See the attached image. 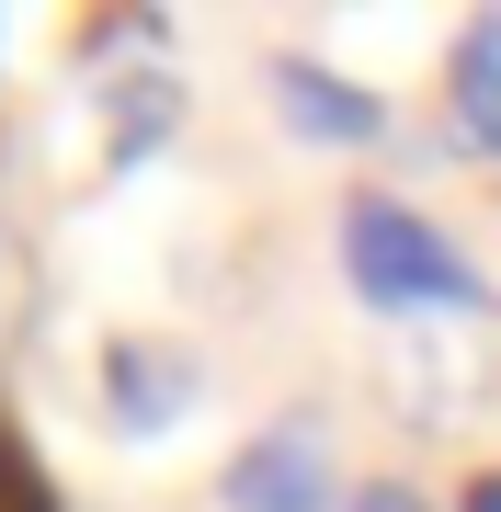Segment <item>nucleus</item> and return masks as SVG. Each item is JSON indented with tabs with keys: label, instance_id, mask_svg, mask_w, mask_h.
I'll return each mask as SVG.
<instances>
[{
	"label": "nucleus",
	"instance_id": "nucleus-1",
	"mask_svg": "<svg viewBox=\"0 0 501 512\" xmlns=\"http://www.w3.org/2000/svg\"><path fill=\"white\" fill-rule=\"evenodd\" d=\"M342 262L376 308H479V274H467L456 239H433L399 194H353L342 205Z\"/></svg>",
	"mask_w": 501,
	"mask_h": 512
},
{
	"label": "nucleus",
	"instance_id": "nucleus-2",
	"mask_svg": "<svg viewBox=\"0 0 501 512\" xmlns=\"http://www.w3.org/2000/svg\"><path fill=\"white\" fill-rule=\"evenodd\" d=\"M217 501H228V512H342L353 490L331 478L319 421H274V433H251L240 456L217 467Z\"/></svg>",
	"mask_w": 501,
	"mask_h": 512
},
{
	"label": "nucleus",
	"instance_id": "nucleus-3",
	"mask_svg": "<svg viewBox=\"0 0 501 512\" xmlns=\"http://www.w3.org/2000/svg\"><path fill=\"white\" fill-rule=\"evenodd\" d=\"M194 353L183 342H149V330H126V342H103V376H92V410L114 421L126 444H160L171 421L194 410Z\"/></svg>",
	"mask_w": 501,
	"mask_h": 512
},
{
	"label": "nucleus",
	"instance_id": "nucleus-4",
	"mask_svg": "<svg viewBox=\"0 0 501 512\" xmlns=\"http://www.w3.org/2000/svg\"><path fill=\"white\" fill-rule=\"evenodd\" d=\"M274 103H285V126L319 137V148H376L388 137V103H376L365 80H342L331 57H274Z\"/></svg>",
	"mask_w": 501,
	"mask_h": 512
},
{
	"label": "nucleus",
	"instance_id": "nucleus-5",
	"mask_svg": "<svg viewBox=\"0 0 501 512\" xmlns=\"http://www.w3.org/2000/svg\"><path fill=\"white\" fill-rule=\"evenodd\" d=\"M92 126H103V171H137L149 148L183 137V80H171V69H126V80H103Z\"/></svg>",
	"mask_w": 501,
	"mask_h": 512
},
{
	"label": "nucleus",
	"instance_id": "nucleus-6",
	"mask_svg": "<svg viewBox=\"0 0 501 512\" xmlns=\"http://www.w3.org/2000/svg\"><path fill=\"white\" fill-rule=\"evenodd\" d=\"M388 376H399V410L410 421H456L467 399H479V353L445 342V330H399V342H388Z\"/></svg>",
	"mask_w": 501,
	"mask_h": 512
},
{
	"label": "nucleus",
	"instance_id": "nucleus-7",
	"mask_svg": "<svg viewBox=\"0 0 501 512\" xmlns=\"http://www.w3.org/2000/svg\"><path fill=\"white\" fill-rule=\"evenodd\" d=\"M445 92H456V137L479 148V160H501V23H479V35L456 46Z\"/></svg>",
	"mask_w": 501,
	"mask_h": 512
},
{
	"label": "nucleus",
	"instance_id": "nucleus-8",
	"mask_svg": "<svg viewBox=\"0 0 501 512\" xmlns=\"http://www.w3.org/2000/svg\"><path fill=\"white\" fill-rule=\"evenodd\" d=\"M23 319H35V262L23 239H0V342H23Z\"/></svg>",
	"mask_w": 501,
	"mask_h": 512
},
{
	"label": "nucleus",
	"instance_id": "nucleus-9",
	"mask_svg": "<svg viewBox=\"0 0 501 512\" xmlns=\"http://www.w3.org/2000/svg\"><path fill=\"white\" fill-rule=\"evenodd\" d=\"M342 512H433V490H410V478H365Z\"/></svg>",
	"mask_w": 501,
	"mask_h": 512
},
{
	"label": "nucleus",
	"instance_id": "nucleus-10",
	"mask_svg": "<svg viewBox=\"0 0 501 512\" xmlns=\"http://www.w3.org/2000/svg\"><path fill=\"white\" fill-rule=\"evenodd\" d=\"M0 512H35V490L12 478V456H0Z\"/></svg>",
	"mask_w": 501,
	"mask_h": 512
},
{
	"label": "nucleus",
	"instance_id": "nucleus-11",
	"mask_svg": "<svg viewBox=\"0 0 501 512\" xmlns=\"http://www.w3.org/2000/svg\"><path fill=\"white\" fill-rule=\"evenodd\" d=\"M467 512H501V467H490V478H467Z\"/></svg>",
	"mask_w": 501,
	"mask_h": 512
}]
</instances>
